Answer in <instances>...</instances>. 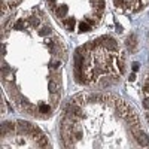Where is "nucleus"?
<instances>
[{"label":"nucleus","mask_w":149,"mask_h":149,"mask_svg":"<svg viewBox=\"0 0 149 149\" xmlns=\"http://www.w3.org/2000/svg\"><path fill=\"white\" fill-rule=\"evenodd\" d=\"M90 30H91L90 22H86V21L84 22V21H82V22L79 24V31H81V33H84V31H90Z\"/></svg>","instance_id":"7"},{"label":"nucleus","mask_w":149,"mask_h":149,"mask_svg":"<svg viewBox=\"0 0 149 149\" xmlns=\"http://www.w3.org/2000/svg\"><path fill=\"white\" fill-rule=\"evenodd\" d=\"M49 33H51V31H49V29H42V30H39V36H48Z\"/></svg>","instance_id":"11"},{"label":"nucleus","mask_w":149,"mask_h":149,"mask_svg":"<svg viewBox=\"0 0 149 149\" xmlns=\"http://www.w3.org/2000/svg\"><path fill=\"white\" fill-rule=\"evenodd\" d=\"M113 5L116 8H124L125 6V0H113Z\"/></svg>","instance_id":"10"},{"label":"nucleus","mask_w":149,"mask_h":149,"mask_svg":"<svg viewBox=\"0 0 149 149\" xmlns=\"http://www.w3.org/2000/svg\"><path fill=\"white\" fill-rule=\"evenodd\" d=\"M49 2H55V0H49Z\"/></svg>","instance_id":"15"},{"label":"nucleus","mask_w":149,"mask_h":149,"mask_svg":"<svg viewBox=\"0 0 149 149\" xmlns=\"http://www.w3.org/2000/svg\"><path fill=\"white\" fill-rule=\"evenodd\" d=\"M143 107H145L146 110H149V97H145V98H143Z\"/></svg>","instance_id":"12"},{"label":"nucleus","mask_w":149,"mask_h":149,"mask_svg":"<svg viewBox=\"0 0 149 149\" xmlns=\"http://www.w3.org/2000/svg\"><path fill=\"white\" fill-rule=\"evenodd\" d=\"M26 27V22H24V19H18L15 24H14V29L15 30H21V29H24Z\"/></svg>","instance_id":"8"},{"label":"nucleus","mask_w":149,"mask_h":149,"mask_svg":"<svg viewBox=\"0 0 149 149\" xmlns=\"http://www.w3.org/2000/svg\"><path fill=\"white\" fill-rule=\"evenodd\" d=\"M104 0H95V9L98 10H104Z\"/></svg>","instance_id":"9"},{"label":"nucleus","mask_w":149,"mask_h":149,"mask_svg":"<svg viewBox=\"0 0 149 149\" xmlns=\"http://www.w3.org/2000/svg\"><path fill=\"white\" fill-rule=\"evenodd\" d=\"M133 70H134V72L139 70V63H134V64H133Z\"/></svg>","instance_id":"13"},{"label":"nucleus","mask_w":149,"mask_h":149,"mask_svg":"<svg viewBox=\"0 0 149 149\" xmlns=\"http://www.w3.org/2000/svg\"><path fill=\"white\" fill-rule=\"evenodd\" d=\"M72 103H74V104H78V106H85L86 103H88V94H84V93H79V94H76L72 100H70Z\"/></svg>","instance_id":"1"},{"label":"nucleus","mask_w":149,"mask_h":149,"mask_svg":"<svg viewBox=\"0 0 149 149\" xmlns=\"http://www.w3.org/2000/svg\"><path fill=\"white\" fill-rule=\"evenodd\" d=\"M48 90L51 94H58L60 93V82L57 79H51L48 82Z\"/></svg>","instance_id":"2"},{"label":"nucleus","mask_w":149,"mask_h":149,"mask_svg":"<svg viewBox=\"0 0 149 149\" xmlns=\"http://www.w3.org/2000/svg\"><path fill=\"white\" fill-rule=\"evenodd\" d=\"M64 26L67 27V30H74V26H76V19L74 18H66L64 19Z\"/></svg>","instance_id":"6"},{"label":"nucleus","mask_w":149,"mask_h":149,"mask_svg":"<svg viewBox=\"0 0 149 149\" xmlns=\"http://www.w3.org/2000/svg\"><path fill=\"white\" fill-rule=\"evenodd\" d=\"M67 12H69L67 6H58V8L55 9V14H57V17H58V18H63V19L66 18Z\"/></svg>","instance_id":"4"},{"label":"nucleus","mask_w":149,"mask_h":149,"mask_svg":"<svg viewBox=\"0 0 149 149\" xmlns=\"http://www.w3.org/2000/svg\"><path fill=\"white\" fill-rule=\"evenodd\" d=\"M128 79H130L131 82H133V81H136V74H134V73H131V74H130V78H128Z\"/></svg>","instance_id":"14"},{"label":"nucleus","mask_w":149,"mask_h":149,"mask_svg":"<svg viewBox=\"0 0 149 149\" xmlns=\"http://www.w3.org/2000/svg\"><path fill=\"white\" fill-rule=\"evenodd\" d=\"M127 46L131 49V52H134V51H136V46H137V42H136V36H134V34L128 36V39H127Z\"/></svg>","instance_id":"5"},{"label":"nucleus","mask_w":149,"mask_h":149,"mask_svg":"<svg viewBox=\"0 0 149 149\" xmlns=\"http://www.w3.org/2000/svg\"><path fill=\"white\" fill-rule=\"evenodd\" d=\"M39 113H42V118H46L51 115V106H48L45 103H40L39 104Z\"/></svg>","instance_id":"3"}]
</instances>
